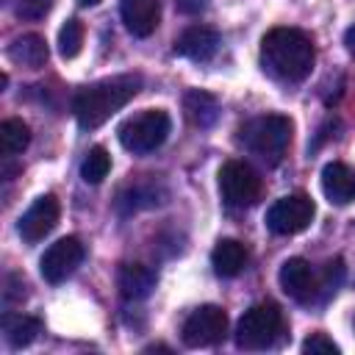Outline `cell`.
<instances>
[{"label":"cell","mask_w":355,"mask_h":355,"mask_svg":"<svg viewBox=\"0 0 355 355\" xmlns=\"http://www.w3.org/2000/svg\"><path fill=\"white\" fill-rule=\"evenodd\" d=\"M316 50L300 28H272L261 39V67L283 83H300L311 75Z\"/></svg>","instance_id":"6da1fadb"},{"label":"cell","mask_w":355,"mask_h":355,"mask_svg":"<svg viewBox=\"0 0 355 355\" xmlns=\"http://www.w3.org/2000/svg\"><path fill=\"white\" fill-rule=\"evenodd\" d=\"M141 86L139 75H114L105 80H97L92 86H83L72 97V114L83 130L100 128L111 114H116L122 105H128Z\"/></svg>","instance_id":"7a4b0ae2"},{"label":"cell","mask_w":355,"mask_h":355,"mask_svg":"<svg viewBox=\"0 0 355 355\" xmlns=\"http://www.w3.org/2000/svg\"><path fill=\"white\" fill-rule=\"evenodd\" d=\"M291 119L283 116V114H263V116H255L250 122L241 125L239 130V144L258 155L263 164L275 166L283 161L288 144H291Z\"/></svg>","instance_id":"3957f363"},{"label":"cell","mask_w":355,"mask_h":355,"mask_svg":"<svg viewBox=\"0 0 355 355\" xmlns=\"http://www.w3.org/2000/svg\"><path fill=\"white\" fill-rule=\"evenodd\" d=\"M169 130H172L169 114L161 108H147V111H141V114H136L119 125V141L125 150L144 155V153L158 150L166 141Z\"/></svg>","instance_id":"277c9868"},{"label":"cell","mask_w":355,"mask_h":355,"mask_svg":"<svg viewBox=\"0 0 355 355\" xmlns=\"http://www.w3.org/2000/svg\"><path fill=\"white\" fill-rule=\"evenodd\" d=\"M283 333V313L275 302H258L236 324V344L241 349H266Z\"/></svg>","instance_id":"5b68a950"},{"label":"cell","mask_w":355,"mask_h":355,"mask_svg":"<svg viewBox=\"0 0 355 355\" xmlns=\"http://www.w3.org/2000/svg\"><path fill=\"white\" fill-rule=\"evenodd\" d=\"M219 191L225 205L247 208L255 205V200L261 197V178L244 161H225L219 169Z\"/></svg>","instance_id":"8992f818"},{"label":"cell","mask_w":355,"mask_h":355,"mask_svg":"<svg viewBox=\"0 0 355 355\" xmlns=\"http://www.w3.org/2000/svg\"><path fill=\"white\" fill-rule=\"evenodd\" d=\"M227 333V313L219 305H200L194 308L180 330V338L186 347H214Z\"/></svg>","instance_id":"52a82bcc"},{"label":"cell","mask_w":355,"mask_h":355,"mask_svg":"<svg viewBox=\"0 0 355 355\" xmlns=\"http://www.w3.org/2000/svg\"><path fill=\"white\" fill-rule=\"evenodd\" d=\"M313 214L316 208L308 194H288V197H280L266 211V227L275 236H294L311 225Z\"/></svg>","instance_id":"ba28073f"},{"label":"cell","mask_w":355,"mask_h":355,"mask_svg":"<svg viewBox=\"0 0 355 355\" xmlns=\"http://www.w3.org/2000/svg\"><path fill=\"white\" fill-rule=\"evenodd\" d=\"M277 280H280V288L297 302H316L319 297H324L322 277L311 269V263L305 258H288L280 266Z\"/></svg>","instance_id":"9c48e42d"},{"label":"cell","mask_w":355,"mask_h":355,"mask_svg":"<svg viewBox=\"0 0 355 355\" xmlns=\"http://www.w3.org/2000/svg\"><path fill=\"white\" fill-rule=\"evenodd\" d=\"M83 261V244L80 239L75 236H64L58 239L55 244H50L39 261V269H42V277L47 283H61L67 280Z\"/></svg>","instance_id":"30bf717a"},{"label":"cell","mask_w":355,"mask_h":355,"mask_svg":"<svg viewBox=\"0 0 355 355\" xmlns=\"http://www.w3.org/2000/svg\"><path fill=\"white\" fill-rule=\"evenodd\" d=\"M58 214H61L58 200H55L53 194H42V197H36L33 205L19 216L17 230H19V236H22L28 244H36V241H42V239L55 227Z\"/></svg>","instance_id":"8fae6325"},{"label":"cell","mask_w":355,"mask_h":355,"mask_svg":"<svg viewBox=\"0 0 355 355\" xmlns=\"http://www.w3.org/2000/svg\"><path fill=\"white\" fill-rule=\"evenodd\" d=\"M216 50H219V33L208 25H191L175 42V53L189 61H197V64L211 61L216 55Z\"/></svg>","instance_id":"7c38bea8"},{"label":"cell","mask_w":355,"mask_h":355,"mask_svg":"<svg viewBox=\"0 0 355 355\" xmlns=\"http://www.w3.org/2000/svg\"><path fill=\"white\" fill-rule=\"evenodd\" d=\"M322 191L333 205H347L355 200V169L341 164V161H330L322 169Z\"/></svg>","instance_id":"4fadbf2b"},{"label":"cell","mask_w":355,"mask_h":355,"mask_svg":"<svg viewBox=\"0 0 355 355\" xmlns=\"http://www.w3.org/2000/svg\"><path fill=\"white\" fill-rule=\"evenodd\" d=\"M116 288L130 302L144 300L155 288V272L144 263H122L119 272H116Z\"/></svg>","instance_id":"5bb4252c"},{"label":"cell","mask_w":355,"mask_h":355,"mask_svg":"<svg viewBox=\"0 0 355 355\" xmlns=\"http://www.w3.org/2000/svg\"><path fill=\"white\" fill-rule=\"evenodd\" d=\"M161 3L158 0H122V22L133 36H150L158 28Z\"/></svg>","instance_id":"9a60e30c"},{"label":"cell","mask_w":355,"mask_h":355,"mask_svg":"<svg viewBox=\"0 0 355 355\" xmlns=\"http://www.w3.org/2000/svg\"><path fill=\"white\" fill-rule=\"evenodd\" d=\"M8 58L14 64H19V67H28V69L44 67V61H47V42H44V36H39V33L17 36L8 44Z\"/></svg>","instance_id":"2e32d148"},{"label":"cell","mask_w":355,"mask_h":355,"mask_svg":"<svg viewBox=\"0 0 355 355\" xmlns=\"http://www.w3.org/2000/svg\"><path fill=\"white\" fill-rule=\"evenodd\" d=\"M211 263L219 277H236L247 263V247L236 239H222L211 252Z\"/></svg>","instance_id":"e0dca14e"},{"label":"cell","mask_w":355,"mask_h":355,"mask_svg":"<svg viewBox=\"0 0 355 355\" xmlns=\"http://www.w3.org/2000/svg\"><path fill=\"white\" fill-rule=\"evenodd\" d=\"M183 111H186V116H189L191 125L211 128L216 122V116H219V103H216L214 94H208L202 89H191L183 97Z\"/></svg>","instance_id":"ac0fdd59"},{"label":"cell","mask_w":355,"mask_h":355,"mask_svg":"<svg viewBox=\"0 0 355 355\" xmlns=\"http://www.w3.org/2000/svg\"><path fill=\"white\" fill-rule=\"evenodd\" d=\"M3 333L14 349H22L31 341H36V336L42 333V322L36 316H25V313H6L3 316Z\"/></svg>","instance_id":"d6986e66"},{"label":"cell","mask_w":355,"mask_h":355,"mask_svg":"<svg viewBox=\"0 0 355 355\" xmlns=\"http://www.w3.org/2000/svg\"><path fill=\"white\" fill-rule=\"evenodd\" d=\"M158 202H161L158 200V183L147 180V183H136L128 191H122L119 200H116V208L122 214H133V211H141V208H153Z\"/></svg>","instance_id":"ffe728a7"},{"label":"cell","mask_w":355,"mask_h":355,"mask_svg":"<svg viewBox=\"0 0 355 355\" xmlns=\"http://www.w3.org/2000/svg\"><path fill=\"white\" fill-rule=\"evenodd\" d=\"M31 141V130L22 119H3L0 122V153L3 158H11L17 153H22Z\"/></svg>","instance_id":"44dd1931"},{"label":"cell","mask_w":355,"mask_h":355,"mask_svg":"<svg viewBox=\"0 0 355 355\" xmlns=\"http://www.w3.org/2000/svg\"><path fill=\"white\" fill-rule=\"evenodd\" d=\"M108 169H111V155H108V150H105V147H92V150L86 153L83 164H80V178H83L86 183L97 186V183L105 180Z\"/></svg>","instance_id":"7402d4cb"},{"label":"cell","mask_w":355,"mask_h":355,"mask_svg":"<svg viewBox=\"0 0 355 355\" xmlns=\"http://www.w3.org/2000/svg\"><path fill=\"white\" fill-rule=\"evenodd\" d=\"M83 47V25L80 19H67L64 28L58 31V53L64 58H75Z\"/></svg>","instance_id":"603a6c76"},{"label":"cell","mask_w":355,"mask_h":355,"mask_svg":"<svg viewBox=\"0 0 355 355\" xmlns=\"http://www.w3.org/2000/svg\"><path fill=\"white\" fill-rule=\"evenodd\" d=\"M302 352H308V355H338V344L333 338H327L324 333H313L302 341Z\"/></svg>","instance_id":"cb8c5ba5"},{"label":"cell","mask_w":355,"mask_h":355,"mask_svg":"<svg viewBox=\"0 0 355 355\" xmlns=\"http://www.w3.org/2000/svg\"><path fill=\"white\" fill-rule=\"evenodd\" d=\"M53 0H17L14 8H17V17L22 19H42L47 11H50Z\"/></svg>","instance_id":"d4e9b609"},{"label":"cell","mask_w":355,"mask_h":355,"mask_svg":"<svg viewBox=\"0 0 355 355\" xmlns=\"http://www.w3.org/2000/svg\"><path fill=\"white\" fill-rule=\"evenodd\" d=\"M205 0H178V8L183 11V14H200V11H205Z\"/></svg>","instance_id":"484cf974"},{"label":"cell","mask_w":355,"mask_h":355,"mask_svg":"<svg viewBox=\"0 0 355 355\" xmlns=\"http://www.w3.org/2000/svg\"><path fill=\"white\" fill-rule=\"evenodd\" d=\"M344 44H347L349 55L355 58V25H352V28H347V33H344Z\"/></svg>","instance_id":"4316f807"},{"label":"cell","mask_w":355,"mask_h":355,"mask_svg":"<svg viewBox=\"0 0 355 355\" xmlns=\"http://www.w3.org/2000/svg\"><path fill=\"white\" fill-rule=\"evenodd\" d=\"M100 0H78V6H83V8H89V6H97Z\"/></svg>","instance_id":"83f0119b"}]
</instances>
